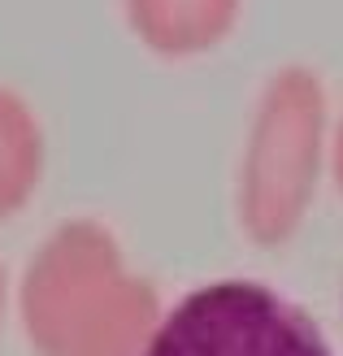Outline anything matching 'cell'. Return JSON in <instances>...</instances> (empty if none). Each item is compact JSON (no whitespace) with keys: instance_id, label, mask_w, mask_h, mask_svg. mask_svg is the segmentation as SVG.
<instances>
[{"instance_id":"obj_3","label":"cell","mask_w":343,"mask_h":356,"mask_svg":"<svg viewBox=\"0 0 343 356\" xmlns=\"http://www.w3.org/2000/svg\"><path fill=\"white\" fill-rule=\"evenodd\" d=\"M143 356H335L292 296L257 278H213L174 300Z\"/></svg>"},{"instance_id":"obj_5","label":"cell","mask_w":343,"mask_h":356,"mask_svg":"<svg viewBox=\"0 0 343 356\" xmlns=\"http://www.w3.org/2000/svg\"><path fill=\"white\" fill-rule=\"evenodd\" d=\"M44 178V127L35 109L0 83V222L17 218Z\"/></svg>"},{"instance_id":"obj_7","label":"cell","mask_w":343,"mask_h":356,"mask_svg":"<svg viewBox=\"0 0 343 356\" xmlns=\"http://www.w3.org/2000/svg\"><path fill=\"white\" fill-rule=\"evenodd\" d=\"M5 305H9V274H5V261H0V317H5Z\"/></svg>"},{"instance_id":"obj_6","label":"cell","mask_w":343,"mask_h":356,"mask_svg":"<svg viewBox=\"0 0 343 356\" xmlns=\"http://www.w3.org/2000/svg\"><path fill=\"white\" fill-rule=\"evenodd\" d=\"M330 178H335V187L343 195V113H339L335 131H330Z\"/></svg>"},{"instance_id":"obj_2","label":"cell","mask_w":343,"mask_h":356,"mask_svg":"<svg viewBox=\"0 0 343 356\" xmlns=\"http://www.w3.org/2000/svg\"><path fill=\"white\" fill-rule=\"evenodd\" d=\"M330 165V100L313 65L287 61L261 83L248 118L234 213L248 243L282 248L313 209L321 170Z\"/></svg>"},{"instance_id":"obj_4","label":"cell","mask_w":343,"mask_h":356,"mask_svg":"<svg viewBox=\"0 0 343 356\" xmlns=\"http://www.w3.org/2000/svg\"><path fill=\"white\" fill-rule=\"evenodd\" d=\"M131 35L161 61L213 52L239 22L244 0H122Z\"/></svg>"},{"instance_id":"obj_1","label":"cell","mask_w":343,"mask_h":356,"mask_svg":"<svg viewBox=\"0 0 343 356\" xmlns=\"http://www.w3.org/2000/svg\"><path fill=\"white\" fill-rule=\"evenodd\" d=\"M161 317L157 287L131 270L100 218L57 222L17 282V322L35 356H143Z\"/></svg>"}]
</instances>
